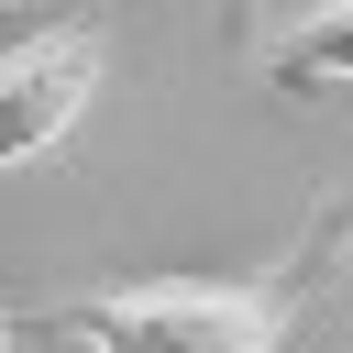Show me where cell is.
<instances>
[{
    "instance_id": "6da1fadb",
    "label": "cell",
    "mask_w": 353,
    "mask_h": 353,
    "mask_svg": "<svg viewBox=\"0 0 353 353\" xmlns=\"http://www.w3.org/2000/svg\"><path fill=\"white\" fill-rule=\"evenodd\" d=\"M342 265H353V188H331L298 221V243L254 276H121V287L44 309V331L88 353H287Z\"/></svg>"
},
{
    "instance_id": "7a4b0ae2",
    "label": "cell",
    "mask_w": 353,
    "mask_h": 353,
    "mask_svg": "<svg viewBox=\"0 0 353 353\" xmlns=\"http://www.w3.org/2000/svg\"><path fill=\"white\" fill-rule=\"evenodd\" d=\"M88 88H99V33H44V44L0 55V176L33 165V154H55L77 132Z\"/></svg>"
},
{
    "instance_id": "3957f363",
    "label": "cell",
    "mask_w": 353,
    "mask_h": 353,
    "mask_svg": "<svg viewBox=\"0 0 353 353\" xmlns=\"http://www.w3.org/2000/svg\"><path fill=\"white\" fill-rule=\"evenodd\" d=\"M265 88H287V99H309V88H353V0L298 11V22L265 44Z\"/></svg>"
},
{
    "instance_id": "277c9868",
    "label": "cell",
    "mask_w": 353,
    "mask_h": 353,
    "mask_svg": "<svg viewBox=\"0 0 353 353\" xmlns=\"http://www.w3.org/2000/svg\"><path fill=\"white\" fill-rule=\"evenodd\" d=\"M0 353H11V309H0Z\"/></svg>"
},
{
    "instance_id": "5b68a950",
    "label": "cell",
    "mask_w": 353,
    "mask_h": 353,
    "mask_svg": "<svg viewBox=\"0 0 353 353\" xmlns=\"http://www.w3.org/2000/svg\"><path fill=\"white\" fill-rule=\"evenodd\" d=\"M243 11H254V0H232V33H243Z\"/></svg>"
},
{
    "instance_id": "8992f818",
    "label": "cell",
    "mask_w": 353,
    "mask_h": 353,
    "mask_svg": "<svg viewBox=\"0 0 353 353\" xmlns=\"http://www.w3.org/2000/svg\"><path fill=\"white\" fill-rule=\"evenodd\" d=\"M0 11H11V0H0Z\"/></svg>"
}]
</instances>
